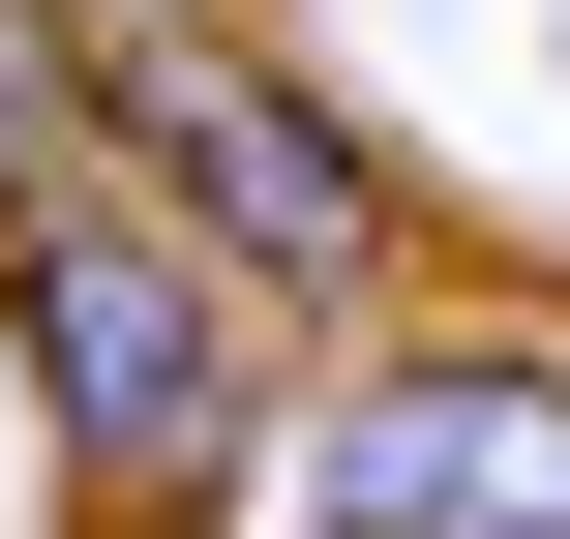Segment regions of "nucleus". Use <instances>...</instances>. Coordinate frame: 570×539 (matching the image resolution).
Here are the masks:
<instances>
[{"label": "nucleus", "mask_w": 570, "mask_h": 539, "mask_svg": "<svg viewBox=\"0 0 570 539\" xmlns=\"http://www.w3.org/2000/svg\"><path fill=\"white\" fill-rule=\"evenodd\" d=\"M0 360H30V450L90 480V539H210L271 480V300L150 210V180H60L30 240H0Z\"/></svg>", "instance_id": "obj_1"}, {"label": "nucleus", "mask_w": 570, "mask_h": 539, "mask_svg": "<svg viewBox=\"0 0 570 539\" xmlns=\"http://www.w3.org/2000/svg\"><path fill=\"white\" fill-rule=\"evenodd\" d=\"M120 180H150L271 330H391V270H421L391 120H361V90H301L271 30H120Z\"/></svg>", "instance_id": "obj_2"}, {"label": "nucleus", "mask_w": 570, "mask_h": 539, "mask_svg": "<svg viewBox=\"0 0 570 539\" xmlns=\"http://www.w3.org/2000/svg\"><path fill=\"white\" fill-rule=\"evenodd\" d=\"M271 539H570V330H331L271 390Z\"/></svg>", "instance_id": "obj_3"}, {"label": "nucleus", "mask_w": 570, "mask_h": 539, "mask_svg": "<svg viewBox=\"0 0 570 539\" xmlns=\"http://www.w3.org/2000/svg\"><path fill=\"white\" fill-rule=\"evenodd\" d=\"M60 180H120V30H90V0H0V240H30Z\"/></svg>", "instance_id": "obj_4"}, {"label": "nucleus", "mask_w": 570, "mask_h": 539, "mask_svg": "<svg viewBox=\"0 0 570 539\" xmlns=\"http://www.w3.org/2000/svg\"><path fill=\"white\" fill-rule=\"evenodd\" d=\"M90 30H240V0H90Z\"/></svg>", "instance_id": "obj_5"}]
</instances>
